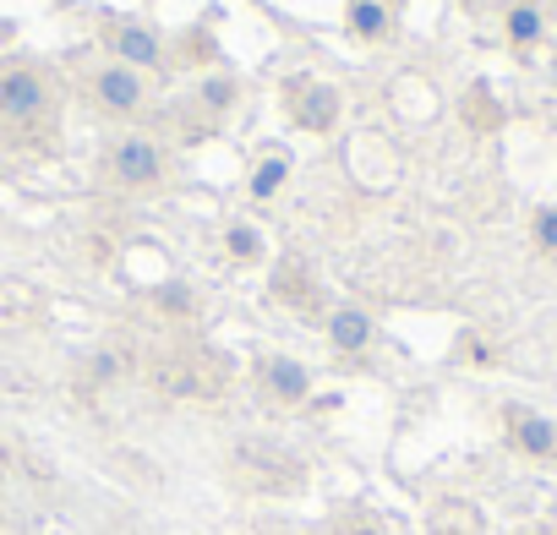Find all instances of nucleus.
<instances>
[{
    "label": "nucleus",
    "mask_w": 557,
    "mask_h": 535,
    "mask_svg": "<svg viewBox=\"0 0 557 535\" xmlns=\"http://www.w3.org/2000/svg\"><path fill=\"white\" fill-rule=\"evenodd\" d=\"M55 115V88L34 61L0 66V132H34Z\"/></svg>",
    "instance_id": "nucleus-1"
},
{
    "label": "nucleus",
    "mask_w": 557,
    "mask_h": 535,
    "mask_svg": "<svg viewBox=\"0 0 557 535\" xmlns=\"http://www.w3.org/2000/svg\"><path fill=\"white\" fill-rule=\"evenodd\" d=\"M164 170H170V159H164V148H159L153 137L132 132V137H115V142H110V175H115L126 191H153V186L164 181Z\"/></svg>",
    "instance_id": "nucleus-2"
},
{
    "label": "nucleus",
    "mask_w": 557,
    "mask_h": 535,
    "mask_svg": "<svg viewBox=\"0 0 557 535\" xmlns=\"http://www.w3.org/2000/svg\"><path fill=\"white\" fill-rule=\"evenodd\" d=\"M104 45H110V61H121V66H132V72H143V77L164 66V39H159V28L143 23V17H115V23L104 28Z\"/></svg>",
    "instance_id": "nucleus-3"
},
{
    "label": "nucleus",
    "mask_w": 557,
    "mask_h": 535,
    "mask_svg": "<svg viewBox=\"0 0 557 535\" xmlns=\"http://www.w3.org/2000/svg\"><path fill=\"white\" fill-rule=\"evenodd\" d=\"M94 99H99L104 115L126 121V115H137V110L148 104V77L132 72V66H121V61H110V66L94 72Z\"/></svg>",
    "instance_id": "nucleus-4"
},
{
    "label": "nucleus",
    "mask_w": 557,
    "mask_h": 535,
    "mask_svg": "<svg viewBox=\"0 0 557 535\" xmlns=\"http://www.w3.org/2000/svg\"><path fill=\"white\" fill-rule=\"evenodd\" d=\"M290 121L301 132H312V137L334 132L339 126V88H329V83H296L290 88Z\"/></svg>",
    "instance_id": "nucleus-5"
},
{
    "label": "nucleus",
    "mask_w": 557,
    "mask_h": 535,
    "mask_svg": "<svg viewBox=\"0 0 557 535\" xmlns=\"http://www.w3.org/2000/svg\"><path fill=\"white\" fill-rule=\"evenodd\" d=\"M345 28L361 45H383V39H394V7H383V0H350V7H345Z\"/></svg>",
    "instance_id": "nucleus-6"
},
{
    "label": "nucleus",
    "mask_w": 557,
    "mask_h": 535,
    "mask_svg": "<svg viewBox=\"0 0 557 535\" xmlns=\"http://www.w3.org/2000/svg\"><path fill=\"white\" fill-rule=\"evenodd\" d=\"M513 443L535 459H552L557 453V426L546 415H530V410H513Z\"/></svg>",
    "instance_id": "nucleus-7"
},
{
    "label": "nucleus",
    "mask_w": 557,
    "mask_h": 535,
    "mask_svg": "<svg viewBox=\"0 0 557 535\" xmlns=\"http://www.w3.org/2000/svg\"><path fill=\"white\" fill-rule=\"evenodd\" d=\"M285 181H290V153H285V148H268V153L257 159V170H251V197L268 202V197L285 191Z\"/></svg>",
    "instance_id": "nucleus-8"
},
{
    "label": "nucleus",
    "mask_w": 557,
    "mask_h": 535,
    "mask_svg": "<svg viewBox=\"0 0 557 535\" xmlns=\"http://www.w3.org/2000/svg\"><path fill=\"white\" fill-rule=\"evenodd\" d=\"M503 34H508V45H519V50L541 45V34H546L541 7H530V0H513V7L503 12Z\"/></svg>",
    "instance_id": "nucleus-9"
},
{
    "label": "nucleus",
    "mask_w": 557,
    "mask_h": 535,
    "mask_svg": "<svg viewBox=\"0 0 557 535\" xmlns=\"http://www.w3.org/2000/svg\"><path fill=\"white\" fill-rule=\"evenodd\" d=\"M235 99H240L235 72H208V77L197 83V104H202L208 115H230V110H235Z\"/></svg>",
    "instance_id": "nucleus-10"
},
{
    "label": "nucleus",
    "mask_w": 557,
    "mask_h": 535,
    "mask_svg": "<svg viewBox=\"0 0 557 535\" xmlns=\"http://www.w3.org/2000/svg\"><path fill=\"white\" fill-rule=\"evenodd\" d=\"M329 334H334V345H339V350H361V345L372 339V318H367V312H356V307H339V312L329 318Z\"/></svg>",
    "instance_id": "nucleus-11"
},
{
    "label": "nucleus",
    "mask_w": 557,
    "mask_h": 535,
    "mask_svg": "<svg viewBox=\"0 0 557 535\" xmlns=\"http://www.w3.org/2000/svg\"><path fill=\"white\" fill-rule=\"evenodd\" d=\"M224 251L235 257V262H262V229L257 224H246V219H235L230 229H224Z\"/></svg>",
    "instance_id": "nucleus-12"
},
{
    "label": "nucleus",
    "mask_w": 557,
    "mask_h": 535,
    "mask_svg": "<svg viewBox=\"0 0 557 535\" xmlns=\"http://www.w3.org/2000/svg\"><path fill=\"white\" fill-rule=\"evenodd\" d=\"M268 383H273L278 394H285V399H296V394L307 388V377H301V366H296V361H273V366H268Z\"/></svg>",
    "instance_id": "nucleus-13"
},
{
    "label": "nucleus",
    "mask_w": 557,
    "mask_h": 535,
    "mask_svg": "<svg viewBox=\"0 0 557 535\" xmlns=\"http://www.w3.org/2000/svg\"><path fill=\"white\" fill-rule=\"evenodd\" d=\"M535 246L557 257V202H546V208H535Z\"/></svg>",
    "instance_id": "nucleus-14"
},
{
    "label": "nucleus",
    "mask_w": 557,
    "mask_h": 535,
    "mask_svg": "<svg viewBox=\"0 0 557 535\" xmlns=\"http://www.w3.org/2000/svg\"><path fill=\"white\" fill-rule=\"evenodd\" d=\"M383 7H394V12H399V0H383Z\"/></svg>",
    "instance_id": "nucleus-15"
},
{
    "label": "nucleus",
    "mask_w": 557,
    "mask_h": 535,
    "mask_svg": "<svg viewBox=\"0 0 557 535\" xmlns=\"http://www.w3.org/2000/svg\"><path fill=\"white\" fill-rule=\"evenodd\" d=\"M465 7H481V0H465Z\"/></svg>",
    "instance_id": "nucleus-16"
}]
</instances>
